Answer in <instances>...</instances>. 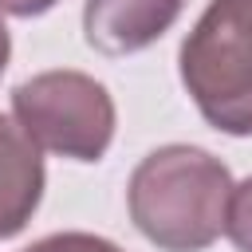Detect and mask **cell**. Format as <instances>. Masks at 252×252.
I'll list each match as a JSON object with an SVG mask.
<instances>
[{
	"mask_svg": "<svg viewBox=\"0 0 252 252\" xmlns=\"http://www.w3.org/2000/svg\"><path fill=\"white\" fill-rule=\"evenodd\" d=\"M59 0H0V12L4 16H16V20H35L43 12H51Z\"/></svg>",
	"mask_w": 252,
	"mask_h": 252,
	"instance_id": "8",
	"label": "cell"
},
{
	"mask_svg": "<svg viewBox=\"0 0 252 252\" xmlns=\"http://www.w3.org/2000/svg\"><path fill=\"white\" fill-rule=\"evenodd\" d=\"M24 252H122V248L98 232H51V236L28 244Z\"/></svg>",
	"mask_w": 252,
	"mask_h": 252,
	"instance_id": "7",
	"label": "cell"
},
{
	"mask_svg": "<svg viewBox=\"0 0 252 252\" xmlns=\"http://www.w3.org/2000/svg\"><path fill=\"white\" fill-rule=\"evenodd\" d=\"M232 173L201 146L169 142L150 150L126 185L134 228L161 252H205L224 232Z\"/></svg>",
	"mask_w": 252,
	"mask_h": 252,
	"instance_id": "1",
	"label": "cell"
},
{
	"mask_svg": "<svg viewBox=\"0 0 252 252\" xmlns=\"http://www.w3.org/2000/svg\"><path fill=\"white\" fill-rule=\"evenodd\" d=\"M224 236L236 244V252H252V173L244 181H232V189H228Z\"/></svg>",
	"mask_w": 252,
	"mask_h": 252,
	"instance_id": "6",
	"label": "cell"
},
{
	"mask_svg": "<svg viewBox=\"0 0 252 252\" xmlns=\"http://www.w3.org/2000/svg\"><path fill=\"white\" fill-rule=\"evenodd\" d=\"M43 158L24 126L0 114V240H12L28 228L43 201Z\"/></svg>",
	"mask_w": 252,
	"mask_h": 252,
	"instance_id": "5",
	"label": "cell"
},
{
	"mask_svg": "<svg viewBox=\"0 0 252 252\" xmlns=\"http://www.w3.org/2000/svg\"><path fill=\"white\" fill-rule=\"evenodd\" d=\"M12 118L39 150L71 161H102L118 126L110 91L94 75L71 67L24 79L12 91Z\"/></svg>",
	"mask_w": 252,
	"mask_h": 252,
	"instance_id": "3",
	"label": "cell"
},
{
	"mask_svg": "<svg viewBox=\"0 0 252 252\" xmlns=\"http://www.w3.org/2000/svg\"><path fill=\"white\" fill-rule=\"evenodd\" d=\"M8 59H12V35H8V28L0 20V75L8 71Z\"/></svg>",
	"mask_w": 252,
	"mask_h": 252,
	"instance_id": "9",
	"label": "cell"
},
{
	"mask_svg": "<svg viewBox=\"0 0 252 252\" xmlns=\"http://www.w3.org/2000/svg\"><path fill=\"white\" fill-rule=\"evenodd\" d=\"M185 0H87L83 35L102 55H134L158 43L181 16Z\"/></svg>",
	"mask_w": 252,
	"mask_h": 252,
	"instance_id": "4",
	"label": "cell"
},
{
	"mask_svg": "<svg viewBox=\"0 0 252 252\" xmlns=\"http://www.w3.org/2000/svg\"><path fill=\"white\" fill-rule=\"evenodd\" d=\"M197 114L232 138H252V0H209L177 51Z\"/></svg>",
	"mask_w": 252,
	"mask_h": 252,
	"instance_id": "2",
	"label": "cell"
}]
</instances>
